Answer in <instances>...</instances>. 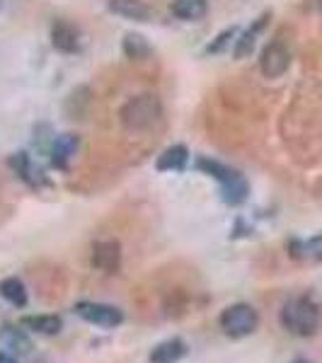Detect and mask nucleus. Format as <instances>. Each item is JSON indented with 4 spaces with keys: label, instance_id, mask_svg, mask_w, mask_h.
Segmentation results:
<instances>
[{
    "label": "nucleus",
    "instance_id": "nucleus-1",
    "mask_svg": "<svg viewBox=\"0 0 322 363\" xmlns=\"http://www.w3.org/2000/svg\"><path fill=\"white\" fill-rule=\"evenodd\" d=\"M279 322L289 335L294 337H315L322 325V310L320 303L310 294L294 296L281 306Z\"/></svg>",
    "mask_w": 322,
    "mask_h": 363
},
{
    "label": "nucleus",
    "instance_id": "nucleus-2",
    "mask_svg": "<svg viewBox=\"0 0 322 363\" xmlns=\"http://www.w3.org/2000/svg\"><path fill=\"white\" fill-rule=\"evenodd\" d=\"M162 119V104L157 95L153 92H143V95L128 97L119 109V121L124 126V131L133 133H148L150 128H155Z\"/></svg>",
    "mask_w": 322,
    "mask_h": 363
},
{
    "label": "nucleus",
    "instance_id": "nucleus-3",
    "mask_svg": "<svg viewBox=\"0 0 322 363\" xmlns=\"http://www.w3.org/2000/svg\"><path fill=\"white\" fill-rule=\"evenodd\" d=\"M196 169H201L204 174L213 177L221 184V199L228 206H240V203L248 201L250 196V184L245 179V174L235 167H228L218 160H211V157H196Z\"/></svg>",
    "mask_w": 322,
    "mask_h": 363
},
{
    "label": "nucleus",
    "instance_id": "nucleus-4",
    "mask_svg": "<svg viewBox=\"0 0 322 363\" xmlns=\"http://www.w3.org/2000/svg\"><path fill=\"white\" fill-rule=\"evenodd\" d=\"M218 327L226 337L243 339L257 332L260 327V313L250 303H233L218 315Z\"/></svg>",
    "mask_w": 322,
    "mask_h": 363
},
{
    "label": "nucleus",
    "instance_id": "nucleus-5",
    "mask_svg": "<svg viewBox=\"0 0 322 363\" xmlns=\"http://www.w3.org/2000/svg\"><path fill=\"white\" fill-rule=\"evenodd\" d=\"M73 313L87 325H95L99 330H116L124 322V310L97 301H78L73 306Z\"/></svg>",
    "mask_w": 322,
    "mask_h": 363
},
{
    "label": "nucleus",
    "instance_id": "nucleus-6",
    "mask_svg": "<svg viewBox=\"0 0 322 363\" xmlns=\"http://www.w3.org/2000/svg\"><path fill=\"white\" fill-rule=\"evenodd\" d=\"M291 66V51L281 39H272L260 56V70L265 78H281Z\"/></svg>",
    "mask_w": 322,
    "mask_h": 363
},
{
    "label": "nucleus",
    "instance_id": "nucleus-7",
    "mask_svg": "<svg viewBox=\"0 0 322 363\" xmlns=\"http://www.w3.org/2000/svg\"><path fill=\"white\" fill-rule=\"evenodd\" d=\"M8 165L10 169L25 182L27 186H32V189H42V186L49 184V179H46L44 169L34 162V157L27 153V150H17L8 157Z\"/></svg>",
    "mask_w": 322,
    "mask_h": 363
},
{
    "label": "nucleus",
    "instance_id": "nucleus-8",
    "mask_svg": "<svg viewBox=\"0 0 322 363\" xmlns=\"http://www.w3.org/2000/svg\"><path fill=\"white\" fill-rule=\"evenodd\" d=\"M90 264L102 274H116L121 269V245L119 240H97L92 245Z\"/></svg>",
    "mask_w": 322,
    "mask_h": 363
},
{
    "label": "nucleus",
    "instance_id": "nucleus-9",
    "mask_svg": "<svg viewBox=\"0 0 322 363\" xmlns=\"http://www.w3.org/2000/svg\"><path fill=\"white\" fill-rule=\"evenodd\" d=\"M51 44L61 54H75L80 49V29L68 20H54V25H51Z\"/></svg>",
    "mask_w": 322,
    "mask_h": 363
},
{
    "label": "nucleus",
    "instance_id": "nucleus-10",
    "mask_svg": "<svg viewBox=\"0 0 322 363\" xmlns=\"http://www.w3.org/2000/svg\"><path fill=\"white\" fill-rule=\"evenodd\" d=\"M109 13L124 17V20L133 22H148L153 20V8L143 0H109L107 3Z\"/></svg>",
    "mask_w": 322,
    "mask_h": 363
},
{
    "label": "nucleus",
    "instance_id": "nucleus-11",
    "mask_svg": "<svg viewBox=\"0 0 322 363\" xmlns=\"http://www.w3.org/2000/svg\"><path fill=\"white\" fill-rule=\"evenodd\" d=\"M80 140L75 133H61V136L54 138V143H51L49 148V160L51 165L56 169H66L68 167V160L75 155V150H78Z\"/></svg>",
    "mask_w": 322,
    "mask_h": 363
},
{
    "label": "nucleus",
    "instance_id": "nucleus-12",
    "mask_svg": "<svg viewBox=\"0 0 322 363\" xmlns=\"http://www.w3.org/2000/svg\"><path fill=\"white\" fill-rule=\"evenodd\" d=\"M187 342L179 337H172V339H165V342H160L157 347H153L150 351L148 361L150 363H179L187 356Z\"/></svg>",
    "mask_w": 322,
    "mask_h": 363
},
{
    "label": "nucleus",
    "instance_id": "nucleus-13",
    "mask_svg": "<svg viewBox=\"0 0 322 363\" xmlns=\"http://www.w3.org/2000/svg\"><path fill=\"white\" fill-rule=\"evenodd\" d=\"M269 13H265V15H260L257 20L250 25L248 29H245L243 34L235 39V58H248L250 54H252V49H255V44H257V39H260V34L265 32V27L269 25Z\"/></svg>",
    "mask_w": 322,
    "mask_h": 363
},
{
    "label": "nucleus",
    "instance_id": "nucleus-14",
    "mask_svg": "<svg viewBox=\"0 0 322 363\" xmlns=\"http://www.w3.org/2000/svg\"><path fill=\"white\" fill-rule=\"evenodd\" d=\"M187 162H189V150H187V145L174 143L160 153V157H157V162H155V169L157 172H184Z\"/></svg>",
    "mask_w": 322,
    "mask_h": 363
},
{
    "label": "nucleus",
    "instance_id": "nucleus-15",
    "mask_svg": "<svg viewBox=\"0 0 322 363\" xmlns=\"http://www.w3.org/2000/svg\"><path fill=\"white\" fill-rule=\"evenodd\" d=\"M0 342L5 344V349H10V354L15 356H27L32 354V339L25 335V327L15 325H3L0 327Z\"/></svg>",
    "mask_w": 322,
    "mask_h": 363
},
{
    "label": "nucleus",
    "instance_id": "nucleus-16",
    "mask_svg": "<svg viewBox=\"0 0 322 363\" xmlns=\"http://www.w3.org/2000/svg\"><path fill=\"white\" fill-rule=\"evenodd\" d=\"M20 325L25 327L27 332H34V335H44V337H54L63 330V320L58 315H25L20 320Z\"/></svg>",
    "mask_w": 322,
    "mask_h": 363
},
{
    "label": "nucleus",
    "instance_id": "nucleus-17",
    "mask_svg": "<svg viewBox=\"0 0 322 363\" xmlns=\"http://www.w3.org/2000/svg\"><path fill=\"white\" fill-rule=\"evenodd\" d=\"M170 10H172V15L182 22H199L206 17L209 3L206 0H172Z\"/></svg>",
    "mask_w": 322,
    "mask_h": 363
},
{
    "label": "nucleus",
    "instance_id": "nucleus-18",
    "mask_svg": "<svg viewBox=\"0 0 322 363\" xmlns=\"http://www.w3.org/2000/svg\"><path fill=\"white\" fill-rule=\"evenodd\" d=\"M0 298L8 301L13 308H27L29 303V294H27V286L22 279L17 277H8L0 281Z\"/></svg>",
    "mask_w": 322,
    "mask_h": 363
},
{
    "label": "nucleus",
    "instance_id": "nucleus-19",
    "mask_svg": "<svg viewBox=\"0 0 322 363\" xmlns=\"http://www.w3.org/2000/svg\"><path fill=\"white\" fill-rule=\"evenodd\" d=\"M121 51L128 61H145L150 56V44L143 34L138 32H126L124 34V42H121Z\"/></svg>",
    "mask_w": 322,
    "mask_h": 363
},
{
    "label": "nucleus",
    "instance_id": "nucleus-20",
    "mask_svg": "<svg viewBox=\"0 0 322 363\" xmlns=\"http://www.w3.org/2000/svg\"><path fill=\"white\" fill-rule=\"evenodd\" d=\"M298 252L294 257H308L313 262H322V233L315 238L306 240V242H296Z\"/></svg>",
    "mask_w": 322,
    "mask_h": 363
},
{
    "label": "nucleus",
    "instance_id": "nucleus-21",
    "mask_svg": "<svg viewBox=\"0 0 322 363\" xmlns=\"http://www.w3.org/2000/svg\"><path fill=\"white\" fill-rule=\"evenodd\" d=\"M235 37H238V27L223 29V32H221L218 37L206 46V54H223L228 46H231V42H235Z\"/></svg>",
    "mask_w": 322,
    "mask_h": 363
},
{
    "label": "nucleus",
    "instance_id": "nucleus-22",
    "mask_svg": "<svg viewBox=\"0 0 322 363\" xmlns=\"http://www.w3.org/2000/svg\"><path fill=\"white\" fill-rule=\"evenodd\" d=\"M0 363H17V359H15V354L0 349Z\"/></svg>",
    "mask_w": 322,
    "mask_h": 363
},
{
    "label": "nucleus",
    "instance_id": "nucleus-23",
    "mask_svg": "<svg viewBox=\"0 0 322 363\" xmlns=\"http://www.w3.org/2000/svg\"><path fill=\"white\" fill-rule=\"evenodd\" d=\"M291 363H310L308 359H296V361H291Z\"/></svg>",
    "mask_w": 322,
    "mask_h": 363
}]
</instances>
